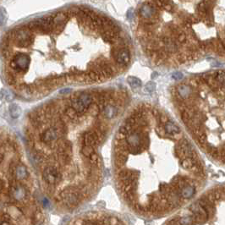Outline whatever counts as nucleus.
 <instances>
[{"mask_svg": "<svg viewBox=\"0 0 225 225\" xmlns=\"http://www.w3.org/2000/svg\"><path fill=\"white\" fill-rule=\"evenodd\" d=\"M59 136V131L58 129L55 128H50L48 130H47L46 131H44L42 136H41V139L42 141L45 143L51 142L55 141Z\"/></svg>", "mask_w": 225, "mask_h": 225, "instance_id": "obj_7", "label": "nucleus"}, {"mask_svg": "<svg viewBox=\"0 0 225 225\" xmlns=\"http://www.w3.org/2000/svg\"><path fill=\"white\" fill-rule=\"evenodd\" d=\"M9 111H10V114L13 119H18L21 115V108L19 105L11 104L9 108Z\"/></svg>", "mask_w": 225, "mask_h": 225, "instance_id": "obj_14", "label": "nucleus"}, {"mask_svg": "<svg viewBox=\"0 0 225 225\" xmlns=\"http://www.w3.org/2000/svg\"><path fill=\"white\" fill-rule=\"evenodd\" d=\"M4 182L1 179H0V192L3 191V189H4Z\"/></svg>", "mask_w": 225, "mask_h": 225, "instance_id": "obj_35", "label": "nucleus"}, {"mask_svg": "<svg viewBox=\"0 0 225 225\" xmlns=\"http://www.w3.org/2000/svg\"><path fill=\"white\" fill-rule=\"evenodd\" d=\"M127 82H128V84H129L132 88H134V89L140 88L142 86L141 81L140 79H138L137 77L130 76L127 79Z\"/></svg>", "mask_w": 225, "mask_h": 225, "instance_id": "obj_17", "label": "nucleus"}, {"mask_svg": "<svg viewBox=\"0 0 225 225\" xmlns=\"http://www.w3.org/2000/svg\"><path fill=\"white\" fill-rule=\"evenodd\" d=\"M89 158H90V162L92 164L97 165L98 163V156L96 153H92Z\"/></svg>", "mask_w": 225, "mask_h": 225, "instance_id": "obj_27", "label": "nucleus"}, {"mask_svg": "<svg viewBox=\"0 0 225 225\" xmlns=\"http://www.w3.org/2000/svg\"><path fill=\"white\" fill-rule=\"evenodd\" d=\"M14 223L12 222L10 216L9 214H4L0 215V224H13Z\"/></svg>", "mask_w": 225, "mask_h": 225, "instance_id": "obj_20", "label": "nucleus"}, {"mask_svg": "<svg viewBox=\"0 0 225 225\" xmlns=\"http://www.w3.org/2000/svg\"><path fill=\"white\" fill-rule=\"evenodd\" d=\"M78 100L81 102V103L82 104L84 108L86 110H87L89 108V106L92 104V99L91 95H89L87 93L81 94Z\"/></svg>", "mask_w": 225, "mask_h": 225, "instance_id": "obj_11", "label": "nucleus"}, {"mask_svg": "<svg viewBox=\"0 0 225 225\" xmlns=\"http://www.w3.org/2000/svg\"><path fill=\"white\" fill-rule=\"evenodd\" d=\"M97 140H98V136L96 133L87 132V133L85 134L84 141H85V144L87 145V146H92V147L97 142Z\"/></svg>", "mask_w": 225, "mask_h": 225, "instance_id": "obj_10", "label": "nucleus"}, {"mask_svg": "<svg viewBox=\"0 0 225 225\" xmlns=\"http://www.w3.org/2000/svg\"><path fill=\"white\" fill-rule=\"evenodd\" d=\"M156 90V84L152 81H149L145 86V92L147 93H152Z\"/></svg>", "mask_w": 225, "mask_h": 225, "instance_id": "obj_25", "label": "nucleus"}, {"mask_svg": "<svg viewBox=\"0 0 225 225\" xmlns=\"http://www.w3.org/2000/svg\"><path fill=\"white\" fill-rule=\"evenodd\" d=\"M30 64V58L27 55L19 54L15 56L14 59L11 61L10 67L16 72H21L22 70H26Z\"/></svg>", "mask_w": 225, "mask_h": 225, "instance_id": "obj_2", "label": "nucleus"}, {"mask_svg": "<svg viewBox=\"0 0 225 225\" xmlns=\"http://www.w3.org/2000/svg\"><path fill=\"white\" fill-rule=\"evenodd\" d=\"M43 180L50 185L59 183L61 180V174L54 167H47L43 173Z\"/></svg>", "mask_w": 225, "mask_h": 225, "instance_id": "obj_3", "label": "nucleus"}, {"mask_svg": "<svg viewBox=\"0 0 225 225\" xmlns=\"http://www.w3.org/2000/svg\"><path fill=\"white\" fill-rule=\"evenodd\" d=\"M70 91H71V89H70V88H66V89H63V90H61L60 93L61 94L69 93V92H70Z\"/></svg>", "mask_w": 225, "mask_h": 225, "instance_id": "obj_34", "label": "nucleus"}, {"mask_svg": "<svg viewBox=\"0 0 225 225\" xmlns=\"http://www.w3.org/2000/svg\"><path fill=\"white\" fill-rule=\"evenodd\" d=\"M199 141L202 143V144H205L206 141H207V137H206V136H205V135L200 136H199Z\"/></svg>", "mask_w": 225, "mask_h": 225, "instance_id": "obj_33", "label": "nucleus"}, {"mask_svg": "<svg viewBox=\"0 0 225 225\" xmlns=\"http://www.w3.org/2000/svg\"><path fill=\"white\" fill-rule=\"evenodd\" d=\"M13 174H14V177L16 179V180H25L28 177V171L27 169L26 166L22 164L16 165L15 168H14V171H13Z\"/></svg>", "mask_w": 225, "mask_h": 225, "instance_id": "obj_8", "label": "nucleus"}, {"mask_svg": "<svg viewBox=\"0 0 225 225\" xmlns=\"http://www.w3.org/2000/svg\"><path fill=\"white\" fill-rule=\"evenodd\" d=\"M165 130L167 133H169L170 135H176L180 132V129L174 123L169 121L165 125Z\"/></svg>", "mask_w": 225, "mask_h": 225, "instance_id": "obj_13", "label": "nucleus"}, {"mask_svg": "<svg viewBox=\"0 0 225 225\" xmlns=\"http://www.w3.org/2000/svg\"><path fill=\"white\" fill-rule=\"evenodd\" d=\"M10 194L17 201H21L26 197L27 191L26 188L21 184H15L10 187Z\"/></svg>", "mask_w": 225, "mask_h": 225, "instance_id": "obj_6", "label": "nucleus"}, {"mask_svg": "<svg viewBox=\"0 0 225 225\" xmlns=\"http://www.w3.org/2000/svg\"><path fill=\"white\" fill-rule=\"evenodd\" d=\"M219 82L223 83L224 82V71H220L217 74V78H216Z\"/></svg>", "mask_w": 225, "mask_h": 225, "instance_id": "obj_29", "label": "nucleus"}, {"mask_svg": "<svg viewBox=\"0 0 225 225\" xmlns=\"http://www.w3.org/2000/svg\"><path fill=\"white\" fill-rule=\"evenodd\" d=\"M181 164L185 169H191L193 166H195V162L192 158H185L182 161Z\"/></svg>", "mask_w": 225, "mask_h": 225, "instance_id": "obj_22", "label": "nucleus"}, {"mask_svg": "<svg viewBox=\"0 0 225 225\" xmlns=\"http://www.w3.org/2000/svg\"><path fill=\"white\" fill-rule=\"evenodd\" d=\"M117 108L113 105H107L104 108V115L108 119H112L116 115Z\"/></svg>", "mask_w": 225, "mask_h": 225, "instance_id": "obj_16", "label": "nucleus"}, {"mask_svg": "<svg viewBox=\"0 0 225 225\" xmlns=\"http://www.w3.org/2000/svg\"><path fill=\"white\" fill-rule=\"evenodd\" d=\"M127 142H128L130 147H139V146L141 144V137L138 134L134 133V134L130 135L129 137L127 138Z\"/></svg>", "mask_w": 225, "mask_h": 225, "instance_id": "obj_12", "label": "nucleus"}, {"mask_svg": "<svg viewBox=\"0 0 225 225\" xmlns=\"http://www.w3.org/2000/svg\"><path fill=\"white\" fill-rule=\"evenodd\" d=\"M6 20H7V12L4 8L1 7L0 8V26L5 24Z\"/></svg>", "mask_w": 225, "mask_h": 225, "instance_id": "obj_23", "label": "nucleus"}, {"mask_svg": "<svg viewBox=\"0 0 225 225\" xmlns=\"http://www.w3.org/2000/svg\"><path fill=\"white\" fill-rule=\"evenodd\" d=\"M178 92H179V94L180 96L182 98H186L189 97V95L191 94V88L189 86H186V85H181L179 89H178Z\"/></svg>", "mask_w": 225, "mask_h": 225, "instance_id": "obj_18", "label": "nucleus"}, {"mask_svg": "<svg viewBox=\"0 0 225 225\" xmlns=\"http://www.w3.org/2000/svg\"><path fill=\"white\" fill-rule=\"evenodd\" d=\"M90 108H92V111H91V113L92 114H97V113H98V110H99V108H98V106H97V105H90L89 106Z\"/></svg>", "mask_w": 225, "mask_h": 225, "instance_id": "obj_32", "label": "nucleus"}, {"mask_svg": "<svg viewBox=\"0 0 225 225\" xmlns=\"http://www.w3.org/2000/svg\"><path fill=\"white\" fill-rule=\"evenodd\" d=\"M182 119L184 120L185 123H187L188 121L191 119V116L189 115V114H188V112L186 111H185L183 114H182Z\"/></svg>", "mask_w": 225, "mask_h": 225, "instance_id": "obj_31", "label": "nucleus"}, {"mask_svg": "<svg viewBox=\"0 0 225 225\" xmlns=\"http://www.w3.org/2000/svg\"><path fill=\"white\" fill-rule=\"evenodd\" d=\"M81 152H82L83 155H85L86 157H90L92 153H94V149L92 146H84L81 149Z\"/></svg>", "mask_w": 225, "mask_h": 225, "instance_id": "obj_21", "label": "nucleus"}, {"mask_svg": "<svg viewBox=\"0 0 225 225\" xmlns=\"http://www.w3.org/2000/svg\"><path fill=\"white\" fill-rule=\"evenodd\" d=\"M12 37L20 48H27L33 42L32 35L28 27L15 30L12 34Z\"/></svg>", "mask_w": 225, "mask_h": 225, "instance_id": "obj_1", "label": "nucleus"}, {"mask_svg": "<svg viewBox=\"0 0 225 225\" xmlns=\"http://www.w3.org/2000/svg\"><path fill=\"white\" fill-rule=\"evenodd\" d=\"M195 187L191 186V185H187V186L184 187V189L182 190L181 191V196L184 199H190L194 196L195 194Z\"/></svg>", "mask_w": 225, "mask_h": 225, "instance_id": "obj_15", "label": "nucleus"}, {"mask_svg": "<svg viewBox=\"0 0 225 225\" xmlns=\"http://www.w3.org/2000/svg\"><path fill=\"white\" fill-rule=\"evenodd\" d=\"M114 56L116 62L121 65H125L130 60V51L127 48H121L119 50L114 51Z\"/></svg>", "mask_w": 225, "mask_h": 225, "instance_id": "obj_5", "label": "nucleus"}, {"mask_svg": "<svg viewBox=\"0 0 225 225\" xmlns=\"http://www.w3.org/2000/svg\"><path fill=\"white\" fill-rule=\"evenodd\" d=\"M66 115L68 116L69 118H70L72 119H75L77 117H78V113H77L75 110L73 108H67L65 111Z\"/></svg>", "mask_w": 225, "mask_h": 225, "instance_id": "obj_24", "label": "nucleus"}, {"mask_svg": "<svg viewBox=\"0 0 225 225\" xmlns=\"http://www.w3.org/2000/svg\"><path fill=\"white\" fill-rule=\"evenodd\" d=\"M140 15L143 20H152L158 16V7L154 5L152 3L144 4L140 10Z\"/></svg>", "mask_w": 225, "mask_h": 225, "instance_id": "obj_4", "label": "nucleus"}, {"mask_svg": "<svg viewBox=\"0 0 225 225\" xmlns=\"http://www.w3.org/2000/svg\"><path fill=\"white\" fill-rule=\"evenodd\" d=\"M179 224H193L192 218H191V217L184 218H182V219L179 222Z\"/></svg>", "mask_w": 225, "mask_h": 225, "instance_id": "obj_28", "label": "nucleus"}, {"mask_svg": "<svg viewBox=\"0 0 225 225\" xmlns=\"http://www.w3.org/2000/svg\"><path fill=\"white\" fill-rule=\"evenodd\" d=\"M0 97L1 98H4L7 102H11L14 100V94L12 93L11 92L9 91H5V90H2L1 93H0Z\"/></svg>", "mask_w": 225, "mask_h": 225, "instance_id": "obj_19", "label": "nucleus"}, {"mask_svg": "<svg viewBox=\"0 0 225 225\" xmlns=\"http://www.w3.org/2000/svg\"><path fill=\"white\" fill-rule=\"evenodd\" d=\"M183 77H184V75H183V74H182L181 72H174V73H173V75H172V78L176 80V81L181 80Z\"/></svg>", "mask_w": 225, "mask_h": 225, "instance_id": "obj_30", "label": "nucleus"}, {"mask_svg": "<svg viewBox=\"0 0 225 225\" xmlns=\"http://www.w3.org/2000/svg\"><path fill=\"white\" fill-rule=\"evenodd\" d=\"M186 35L184 32H178L177 33V42L180 43H186Z\"/></svg>", "mask_w": 225, "mask_h": 225, "instance_id": "obj_26", "label": "nucleus"}, {"mask_svg": "<svg viewBox=\"0 0 225 225\" xmlns=\"http://www.w3.org/2000/svg\"><path fill=\"white\" fill-rule=\"evenodd\" d=\"M61 196L63 197L64 201L65 202V203L68 204L69 206L76 205L77 202H78V196L75 192L64 191L61 193Z\"/></svg>", "mask_w": 225, "mask_h": 225, "instance_id": "obj_9", "label": "nucleus"}]
</instances>
